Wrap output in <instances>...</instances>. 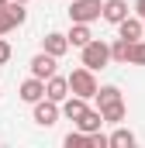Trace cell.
I'll list each match as a JSON object with an SVG mask.
<instances>
[{
  "mask_svg": "<svg viewBox=\"0 0 145 148\" xmlns=\"http://www.w3.org/2000/svg\"><path fill=\"white\" fill-rule=\"evenodd\" d=\"M135 10H138V17L145 21V0H135Z\"/></svg>",
  "mask_w": 145,
  "mask_h": 148,
  "instance_id": "obj_23",
  "label": "cell"
},
{
  "mask_svg": "<svg viewBox=\"0 0 145 148\" xmlns=\"http://www.w3.org/2000/svg\"><path fill=\"white\" fill-rule=\"evenodd\" d=\"M24 17H28V10H24V3H17V0H10L3 10H0V35H7V31H14L17 24H24Z\"/></svg>",
  "mask_w": 145,
  "mask_h": 148,
  "instance_id": "obj_4",
  "label": "cell"
},
{
  "mask_svg": "<svg viewBox=\"0 0 145 148\" xmlns=\"http://www.w3.org/2000/svg\"><path fill=\"white\" fill-rule=\"evenodd\" d=\"M90 145V134L86 131H69L66 134V148H86Z\"/></svg>",
  "mask_w": 145,
  "mask_h": 148,
  "instance_id": "obj_20",
  "label": "cell"
},
{
  "mask_svg": "<svg viewBox=\"0 0 145 148\" xmlns=\"http://www.w3.org/2000/svg\"><path fill=\"white\" fill-rule=\"evenodd\" d=\"M17 3H28V0H17Z\"/></svg>",
  "mask_w": 145,
  "mask_h": 148,
  "instance_id": "obj_25",
  "label": "cell"
},
{
  "mask_svg": "<svg viewBox=\"0 0 145 148\" xmlns=\"http://www.w3.org/2000/svg\"><path fill=\"white\" fill-rule=\"evenodd\" d=\"M135 145V134L128 131V127H117L114 134H110V148H131Z\"/></svg>",
  "mask_w": 145,
  "mask_h": 148,
  "instance_id": "obj_16",
  "label": "cell"
},
{
  "mask_svg": "<svg viewBox=\"0 0 145 148\" xmlns=\"http://www.w3.org/2000/svg\"><path fill=\"white\" fill-rule=\"evenodd\" d=\"M69 93H72L69 90V76H48V79H45V97H48V100L62 103Z\"/></svg>",
  "mask_w": 145,
  "mask_h": 148,
  "instance_id": "obj_6",
  "label": "cell"
},
{
  "mask_svg": "<svg viewBox=\"0 0 145 148\" xmlns=\"http://www.w3.org/2000/svg\"><path fill=\"white\" fill-rule=\"evenodd\" d=\"M128 62L131 66H145V41H131V48H128Z\"/></svg>",
  "mask_w": 145,
  "mask_h": 148,
  "instance_id": "obj_18",
  "label": "cell"
},
{
  "mask_svg": "<svg viewBox=\"0 0 145 148\" xmlns=\"http://www.w3.org/2000/svg\"><path fill=\"white\" fill-rule=\"evenodd\" d=\"M10 59V41H3V35H0V66Z\"/></svg>",
  "mask_w": 145,
  "mask_h": 148,
  "instance_id": "obj_22",
  "label": "cell"
},
{
  "mask_svg": "<svg viewBox=\"0 0 145 148\" xmlns=\"http://www.w3.org/2000/svg\"><path fill=\"white\" fill-rule=\"evenodd\" d=\"M69 90L76 93V97H86V100H90V97H97V90H100V86H97L93 69H86V66H83V69H72V73H69Z\"/></svg>",
  "mask_w": 145,
  "mask_h": 148,
  "instance_id": "obj_2",
  "label": "cell"
},
{
  "mask_svg": "<svg viewBox=\"0 0 145 148\" xmlns=\"http://www.w3.org/2000/svg\"><path fill=\"white\" fill-rule=\"evenodd\" d=\"M31 76H38V79H48V76H55V55H48V52H38L35 59H31Z\"/></svg>",
  "mask_w": 145,
  "mask_h": 148,
  "instance_id": "obj_8",
  "label": "cell"
},
{
  "mask_svg": "<svg viewBox=\"0 0 145 148\" xmlns=\"http://www.w3.org/2000/svg\"><path fill=\"white\" fill-rule=\"evenodd\" d=\"M86 110H90V107H86V97H76V93H69V97L62 100V117H69L72 124H76V121H79Z\"/></svg>",
  "mask_w": 145,
  "mask_h": 148,
  "instance_id": "obj_9",
  "label": "cell"
},
{
  "mask_svg": "<svg viewBox=\"0 0 145 148\" xmlns=\"http://www.w3.org/2000/svg\"><path fill=\"white\" fill-rule=\"evenodd\" d=\"M124 17H128V3H124V0H104V21L121 24Z\"/></svg>",
  "mask_w": 145,
  "mask_h": 148,
  "instance_id": "obj_12",
  "label": "cell"
},
{
  "mask_svg": "<svg viewBox=\"0 0 145 148\" xmlns=\"http://www.w3.org/2000/svg\"><path fill=\"white\" fill-rule=\"evenodd\" d=\"M59 114H62V107H59L55 100L41 97V100L35 103V124H38V127H52V124L59 121Z\"/></svg>",
  "mask_w": 145,
  "mask_h": 148,
  "instance_id": "obj_5",
  "label": "cell"
},
{
  "mask_svg": "<svg viewBox=\"0 0 145 148\" xmlns=\"http://www.w3.org/2000/svg\"><path fill=\"white\" fill-rule=\"evenodd\" d=\"M107 62H110V45H107V41L93 38L90 45H83V66H86V69L97 73V69H104Z\"/></svg>",
  "mask_w": 145,
  "mask_h": 148,
  "instance_id": "obj_3",
  "label": "cell"
},
{
  "mask_svg": "<svg viewBox=\"0 0 145 148\" xmlns=\"http://www.w3.org/2000/svg\"><path fill=\"white\" fill-rule=\"evenodd\" d=\"M107 145H110L107 134H100V131H93V134H90V148H107Z\"/></svg>",
  "mask_w": 145,
  "mask_h": 148,
  "instance_id": "obj_21",
  "label": "cell"
},
{
  "mask_svg": "<svg viewBox=\"0 0 145 148\" xmlns=\"http://www.w3.org/2000/svg\"><path fill=\"white\" fill-rule=\"evenodd\" d=\"M7 3H10V0H0V10H3V7H7Z\"/></svg>",
  "mask_w": 145,
  "mask_h": 148,
  "instance_id": "obj_24",
  "label": "cell"
},
{
  "mask_svg": "<svg viewBox=\"0 0 145 148\" xmlns=\"http://www.w3.org/2000/svg\"><path fill=\"white\" fill-rule=\"evenodd\" d=\"M104 124H107V121H104V114H100V110H86L83 117H79V121H76V127H79V131H86V134L100 131Z\"/></svg>",
  "mask_w": 145,
  "mask_h": 148,
  "instance_id": "obj_14",
  "label": "cell"
},
{
  "mask_svg": "<svg viewBox=\"0 0 145 148\" xmlns=\"http://www.w3.org/2000/svg\"><path fill=\"white\" fill-rule=\"evenodd\" d=\"M128 48H131V41L117 38V41L110 45V59H114V62H128Z\"/></svg>",
  "mask_w": 145,
  "mask_h": 148,
  "instance_id": "obj_19",
  "label": "cell"
},
{
  "mask_svg": "<svg viewBox=\"0 0 145 148\" xmlns=\"http://www.w3.org/2000/svg\"><path fill=\"white\" fill-rule=\"evenodd\" d=\"M117 35L124 38V41H138V38H145V24L138 17H124V21L117 24Z\"/></svg>",
  "mask_w": 145,
  "mask_h": 148,
  "instance_id": "obj_10",
  "label": "cell"
},
{
  "mask_svg": "<svg viewBox=\"0 0 145 148\" xmlns=\"http://www.w3.org/2000/svg\"><path fill=\"white\" fill-rule=\"evenodd\" d=\"M17 93H21V100H24V103H38V100L45 97V79H38V76H31V79H24Z\"/></svg>",
  "mask_w": 145,
  "mask_h": 148,
  "instance_id": "obj_7",
  "label": "cell"
},
{
  "mask_svg": "<svg viewBox=\"0 0 145 148\" xmlns=\"http://www.w3.org/2000/svg\"><path fill=\"white\" fill-rule=\"evenodd\" d=\"M69 45L72 48H83V45H90L93 41V35H90V24H79V21H72V28H69Z\"/></svg>",
  "mask_w": 145,
  "mask_h": 148,
  "instance_id": "obj_13",
  "label": "cell"
},
{
  "mask_svg": "<svg viewBox=\"0 0 145 148\" xmlns=\"http://www.w3.org/2000/svg\"><path fill=\"white\" fill-rule=\"evenodd\" d=\"M97 17H104V0H69V21L90 24Z\"/></svg>",
  "mask_w": 145,
  "mask_h": 148,
  "instance_id": "obj_1",
  "label": "cell"
},
{
  "mask_svg": "<svg viewBox=\"0 0 145 148\" xmlns=\"http://www.w3.org/2000/svg\"><path fill=\"white\" fill-rule=\"evenodd\" d=\"M114 100H121V90H117V86H100V90H97V103H100V107H107Z\"/></svg>",
  "mask_w": 145,
  "mask_h": 148,
  "instance_id": "obj_17",
  "label": "cell"
},
{
  "mask_svg": "<svg viewBox=\"0 0 145 148\" xmlns=\"http://www.w3.org/2000/svg\"><path fill=\"white\" fill-rule=\"evenodd\" d=\"M69 48H72V45H69L66 35H59V31H48V35H45V52H48V55L59 59V55H66Z\"/></svg>",
  "mask_w": 145,
  "mask_h": 148,
  "instance_id": "obj_11",
  "label": "cell"
},
{
  "mask_svg": "<svg viewBox=\"0 0 145 148\" xmlns=\"http://www.w3.org/2000/svg\"><path fill=\"white\" fill-rule=\"evenodd\" d=\"M100 114H104L107 124H121V121L128 117V107H124V100H114V103H107V107H100Z\"/></svg>",
  "mask_w": 145,
  "mask_h": 148,
  "instance_id": "obj_15",
  "label": "cell"
}]
</instances>
